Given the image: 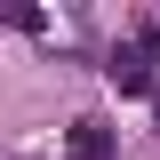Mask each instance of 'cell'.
I'll list each match as a JSON object with an SVG mask.
<instances>
[{"label": "cell", "mask_w": 160, "mask_h": 160, "mask_svg": "<svg viewBox=\"0 0 160 160\" xmlns=\"http://www.w3.org/2000/svg\"><path fill=\"white\" fill-rule=\"evenodd\" d=\"M64 160H112V136H104L96 120H88V128L72 136V152H64Z\"/></svg>", "instance_id": "6da1fadb"}]
</instances>
